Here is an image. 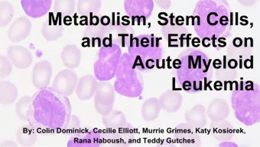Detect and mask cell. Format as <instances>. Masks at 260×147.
<instances>
[{
	"mask_svg": "<svg viewBox=\"0 0 260 147\" xmlns=\"http://www.w3.org/2000/svg\"><path fill=\"white\" fill-rule=\"evenodd\" d=\"M31 21L26 16L17 18L10 25L8 30V38L13 43H18L25 40L31 33Z\"/></svg>",
	"mask_w": 260,
	"mask_h": 147,
	"instance_id": "cell-6",
	"label": "cell"
},
{
	"mask_svg": "<svg viewBox=\"0 0 260 147\" xmlns=\"http://www.w3.org/2000/svg\"><path fill=\"white\" fill-rule=\"evenodd\" d=\"M15 14L14 7L10 3L3 1L0 3V26L5 28L13 19Z\"/></svg>",
	"mask_w": 260,
	"mask_h": 147,
	"instance_id": "cell-17",
	"label": "cell"
},
{
	"mask_svg": "<svg viewBox=\"0 0 260 147\" xmlns=\"http://www.w3.org/2000/svg\"><path fill=\"white\" fill-rule=\"evenodd\" d=\"M53 68L51 62L47 60L38 62L35 65L31 75V82L39 90L47 89L51 82Z\"/></svg>",
	"mask_w": 260,
	"mask_h": 147,
	"instance_id": "cell-4",
	"label": "cell"
},
{
	"mask_svg": "<svg viewBox=\"0 0 260 147\" xmlns=\"http://www.w3.org/2000/svg\"><path fill=\"white\" fill-rule=\"evenodd\" d=\"M60 59L68 69L74 70L78 68L81 62L82 54L81 50L75 44L65 45L60 52Z\"/></svg>",
	"mask_w": 260,
	"mask_h": 147,
	"instance_id": "cell-9",
	"label": "cell"
},
{
	"mask_svg": "<svg viewBox=\"0 0 260 147\" xmlns=\"http://www.w3.org/2000/svg\"><path fill=\"white\" fill-rule=\"evenodd\" d=\"M161 110L159 101L156 98L147 100L142 107V115L146 121H152L156 119Z\"/></svg>",
	"mask_w": 260,
	"mask_h": 147,
	"instance_id": "cell-14",
	"label": "cell"
},
{
	"mask_svg": "<svg viewBox=\"0 0 260 147\" xmlns=\"http://www.w3.org/2000/svg\"><path fill=\"white\" fill-rule=\"evenodd\" d=\"M98 83L96 78L91 75H84L78 79L77 86V96L81 101L91 99L98 90Z\"/></svg>",
	"mask_w": 260,
	"mask_h": 147,
	"instance_id": "cell-8",
	"label": "cell"
},
{
	"mask_svg": "<svg viewBox=\"0 0 260 147\" xmlns=\"http://www.w3.org/2000/svg\"><path fill=\"white\" fill-rule=\"evenodd\" d=\"M125 123V116L120 112H113L108 117L104 118V124L108 128L118 129L123 127Z\"/></svg>",
	"mask_w": 260,
	"mask_h": 147,
	"instance_id": "cell-18",
	"label": "cell"
},
{
	"mask_svg": "<svg viewBox=\"0 0 260 147\" xmlns=\"http://www.w3.org/2000/svg\"><path fill=\"white\" fill-rule=\"evenodd\" d=\"M78 83V77L76 73L67 68L57 73L51 87L61 95L69 97L75 93Z\"/></svg>",
	"mask_w": 260,
	"mask_h": 147,
	"instance_id": "cell-2",
	"label": "cell"
},
{
	"mask_svg": "<svg viewBox=\"0 0 260 147\" xmlns=\"http://www.w3.org/2000/svg\"><path fill=\"white\" fill-rule=\"evenodd\" d=\"M7 54L13 65L18 69H27L33 62L31 51L22 45H11L7 48Z\"/></svg>",
	"mask_w": 260,
	"mask_h": 147,
	"instance_id": "cell-5",
	"label": "cell"
},
{
	"mask_svg": "<svg viewBox=\"0 0 260 147\" xmlns=\"http://www.w3.org/2000/svg\"><path fill=\"white\" fill-rule=\"evenodd\" d=\"M21 4L24 11L28 16L37 19L48 13L52 1H21Z\"/></svg>",
	"mask_w": 260,
	"mask_h": 147,
	"instance_id": "cell-10",
	"label": "cell"
},
{
	"mask_svg": "<svg viewBox=\"0 0 260 147\" xmlns=\"http://www.w3.org/2000/svg\"><path fill=\"white\" fill-rule=\"evenodd\" d=\"M16 141L22 146H32L38 139V133L29 124H23L16 133Z\"/></svg>",
	"mask_w": 260,
	"mask_h": 147,
	"instance_id": "cell-11",
	"label": "cell"
},
{
	"mask_svg": "<svg viewBox=\"0 0 260 147\" xmlns=\"http://www.w3.org/2000/svg\"><path fill=\"white\" fill-rule=\"evenodd\" d=\"M101 6V1L80 0L78 3L77 11H78V14L81 16H92L93 13L99 11Z\"/></svg>",
	"mask_w": 260,
	"mask_h": 147,
	"instance_id": "cell-15",
	"label": "cell"
},
{
	"mask_svg": "<svg viewBox=\"0 0 260 147\" xmlns=\"http://www.w3.org/2000/svg\"><path fill=\"white\" fill-rule=\"evenodd\" d=\"M18 98V89L13 83L1 81L0 83V103L4 106L11 105Z\"/></svg>",
	"mask_w": 260,
	"mask_h": 147,
	"instance_id": "cell-12",
	"label": "cell"
},
{
	"mask_svg": "<svg viewBox=\"0 0 260 147\" xmlns=\"http://www.w3.org/2000/svg\"><path fill=\"white\" fill-rule=\"evenodd\" d=\"M63 22V20L55 17L54 13H50L42 25V35L44 39L52 42L61 38L64 33Z\"/></svg>",
	"mask_w": 260,
	"mask_h": 147,
	"instance_id": "cell-7",
	"label": "cell"
},
{
	"mask_svg": "<svg viewBox=\"0 0 260 147\" xmlns=\"http://www.w3.org/2000/svg\"><path fill=\"white\" fill-rule=\"evenodd\" d=\"M28 110V124L39 134L54 135L64 131L72 118L69 97L52 87L36 92Z\"/></svg>",
	"mask_w": 260,
	"mask_h": 147,
	"instance_id": "cell-1",
	"label": "cell"
},
{
	"mask_svg": "<svg viewBox=\"0 0 260 147\" xmlns=\"http://www.w3.org/2000/svg\"><path fill=\"white\" fill-rule=\"evenodd\" d=\"M33 98L31 96L22 97L19 100L16 104V116L21 121L28 122V110H29L30 105L32 102Z\"/></svg>",
	"mask_w": 260,
	"mask_h": 147,
	"instance_id": "cell-16",
	"label": "cell"
},
{
	"mask_svg": "<svg viewBox=\"0 0 260 147\" xmlns=\"http://www.w3.org/2000/svg\"><path fill=\"white\" fill-rule=\"evenodd\" d=\"M2 147H17L18 144L16 142H13V141L8 139V140H5L2 144H1Z\"/></svg>",
	"mask_w": 260,
	"mask_h": 147,
	"instance_id": "cell-21",
	"label": "cell"
},
{
	"mask_svg": "<svg viewBox=\"0 0 260 147\" xmlns=\"http://www.w3.org/2000/svg\"><path fill=\"white\" fill-rule=\"evenodd\" d=\"M0 62H1V69H0V78L1 79L9 77L13 71V63L9 59L8 57L5 55H1L0 57Z\"/></svg>",
	"mask_w": 260,
	"mask_h": 147,
	"instance_id": "cell-19",
	"label": "cell"
},
{
	"mask_svg": "<svg viewBox=\"0 0 260 147\" xmlns=\"http://www.w3.org/2000/svg\"><path fill=\"white\" fill-rule=\"evenodd\" d=\"M79 127V118H78V116H75V115H72L70 123H69V126H68L67 128H66V130H65L64 131L72 136V134H74V133H75V130H78Z\"/></svg>",
	"mask_w": 260,
	"mask_h": 147,
	"instance_id": "cell-20",
	"label": "cell"
},
{
	"mask_svg": "<svg viewBox=\"0 0 260 147\" xmlns=\"http://www.w3.org/2000/svg\"><path fill=\"white\" fill-rule=\"evenodd\" d=\"M114 103V91L109 83L98 84L95 94V107L96 111L103 116H107L111 113Z\"/></svg>",
	"mask_w": 260,
	"mask_h": 147,
	"instance_id": "cell-3",
	"label": "cell"
},
{
	"mask_svg": "<svg viewBox=\"0 0 260 147\" xmlns=\"http://www.w3.org/2000/svg\"><path fill=\"white\" fill-rule=\"evenodd\" d=\"M76 3L74 0H56L54 2V15L55 17L64 20L75 11Z\"/></svg>",
	"mask_w": 260,
	"mask_h": 147,
	"instance_id": "cell-13",
	"label": "cell"
}]
</instances>
